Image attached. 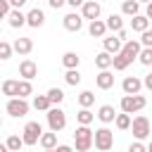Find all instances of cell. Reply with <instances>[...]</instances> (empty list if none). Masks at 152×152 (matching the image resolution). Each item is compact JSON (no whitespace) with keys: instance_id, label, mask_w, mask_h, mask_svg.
Returning a JSON list of instances; mask_svg holds the SVG:
<instances>
[{"instance_id":"1","label":"cell","mask_w":152,"mask_h":152,"mask_svg":"<svg viewBox=\"0 0 152 152\" xmlns=\"http://www.w3.org/2000/svg\"><path fill=\"white\" fill-rule=\"evenodd\" d=\"M74 142H76V152H88L90 145L95 142V133L88 126H78L74 131Z\"/></svg>"},{"instance_id":"2","label":"cell","mask_w":152,"mask_h":152,"mask_svg":"<svg viewBox=\"0 0 152 152\" xmlns=\"http://www.w3.org/2000/svg\"><path fill=\"white\" fill-rule=\"evenodd\" d=\"M21 138H24L26 145L40 142V138H43V126H40L38 121H28V124L24 126V131H21Z\"/></svg>"},{"instance_id":"3","label":"cell","mask_w":152,"mask_h":152,"mask_svg":"<svg viewBox=\"0 0 152 152\" xmlns=\"http://www.w3.org/2000/svg\"><path fill=\"white\" fill-rule=\"evenodd\" d=\"M145 107V97L138 93V95H124L121 97V112L126 114H133V112H140Z\"/></svg>"},{"instance_id":"4","label":"cell","mask_w":152,"mask_h":152,"mask_svg":"<svg viewBox=\"0 0 152 152\" xmlns=\"http://www.w3.org/2000/svg\"><path fill=\"white\" fill-rule=\"evenodd\" d=\"M48 126H50V131H62L64 126H66V114L59 109V107H52L50 112H48Z\"/></svg>"},{"instance_id":"5","label":"cell","mask_w":152,"mask_h":152,"mask_svg":"<svg viewBox=\"0 0 152 152\" xmlns=\"http://www.w3.org/2000/svg\"><path fill=\"white\" fill-rule=\"evenodd\" d=\"M112 145H114V133L109 128H97L95 131V147L100 152H107Z\"/></svg>"},{"instance_id":"6","label":"cell","mask_w":152,"mask_h":152,"mask_svg":"<svg viewBox=\"0 0 152 152\" xmlns=\"http://www.w3.org/2000/svg\"><path fill=\"white\" fill-rule=\"evenodd\" d=\"M5 109H7L10 116H26V114H28V102H26L24 97H12V100L5 104Z\"/></svg>"},{"instance_id":"7","label":"cell","mask_w":152,"mask_h":152,"mask_svg":"<svg viewBox=\"0 0 152 152\" xmlns=\"http://www.w3.org/2000/svg\"><path fill=\"white\" fill-rule=\"evenodd\" d=\"M131 131H133V135L138 138V140H142V138H147L150 135V121H147V116H135L133 119V124H131Z\"/></svg>"},{"instance_id":"8","label":"cell","mask_w":152,"mask_h":152,"mask_svg":"<svg viewBox=\"0 0 152 152\" xmlns=\"http://www.w3.org/2000/svg\"><path fill=\"white\" fill-rule=\"evenodd\" d=\"M121 52L128 57V62H133V59H138V57H140V52H142V43H138V40H126Z\"/></svg>"},{"instance_id":"9","label":"cell","mask_w":152,"mask_h":152,"mask_svg":"<svg viewBox=\"0 0 152 152\" xmlns=\"http://www.w3.org/2000/svg\"><path fill=\"white\" fill-rule=\"evenodd\" d=\"M19 76L26 78V81H31L33 76H38V66H36V62H33V59H21V64H19Z\"/></svg>"},{"instance_id":"10","label":"cell","mask_w":152,"mask_h":152,"mask_svg":"<svg viewBox=\"0 0 152 152\" xmlns=\"http://www.w3.org/2000/svg\"><path fill=\"white\" fill-rule=\"evenodd\" d=\"M100 12H102L100 2H95V0H86V5H83V19L95 21V19H100Z\"/></svg>"},{"instance_id":"11","label":"cell","mask_w":152,"mask_h":152,"mask_svg":"<svg viewBox=\"0 0 152 152\" xmlns=\"http://www.w3.org/2000/svg\"><path fill=\"white\" fill-rule=\"evenodd\" d=\"M95 86H97L100 90H109V88L114 86V74H112L109 69H104V71H100V74L95 76Z\"/></svg>"},{"instance_id":"12","label":"cell","mask_w":152,"mask_h":152,"mask_svg":"<svg viewBox=\"0 0 152 152\" xmlns=\"http://www.w3.org/2000/svg\"><path fill=\"white\" fill-rule=\"evenodd\" d=\"M43 21H45V12H43L40 7H33V10L26 14V24H28V26H33V28H40V26H43Z\"/></svg>"},{"instance_id":"13","label":"cell","mask_w":152,"mask_h":152,"mask_svg":"<svg viewBox=\"0 0 152 152\" xmlns=\"http://www.w3.org/2000/svg\"><path fill=\"white\" fill-rule=\"evenodd\" d=\"M102 45H104V50H107L109 55H119V52L124 50V43H121V38H119V36L102 38Z\"/></svg>"},{"instance_id":"14","label":"cell","mask_w":152,"mask_h":152,"mask_svg":"<svg viewBox=\"0 0 152 152\" xmlns=\"http://www.w3.org/2000/svg\"><path fill=\"white\" fill-rule=\"evenodd\" d=\"M121 88H124V93H126V95H138V93H140V88H142V81H140V78H135V76H126Z\"/></svg>"},{"instance_id":"15","label":"cell","mask_w":152,"mask_h":152,"mask_svg":"<svg viewBox=\"0 0 152 152\" xmlns=\"http://www.w3.org/2000/svg\"><path fill=\"white\" fill-rule=\"evenodd\" d=\"M81 26H83V17H81V14L69 12V14L64 17V28H66V31H78Z\"/></svg>"},{"instance_id":"16","label":"cell","mask_w":152,"mask_h":152,"mask_svg":"<svg viewBox=\"0 0 152 152\" xmlns=\"http://www.w3.org/2000/svg\"><path fill=\"white\" fill-rule=\"evenodd\" d=\"M95 66H97L100 71H104V69L114 66V55H109L107 50H102L100 55H95Z\"/></svg>"},{"instance_id":"17","label":"cell","mask_w":152,"mask_h":152,"mask_svg":"<svg viewBox=\"0 0 152 152\" xmlns=\"http://www.w3.org/2000/svg\"><path fill=\"white\" fill-rule=\"evenodd\" d=\"M116 112H114V107L112 104H102L100 109H97V119L100 121H104V124H112V121H116Z\"/></svg>"},{"instance_id":"18","label":"cell","mask_w":152,"mask_h":152,"mask_svg":"<svg viewBox=\"0 0 152 152\" xmlns=\"http://www.w3.org/2000/svg\"><path fill=\"white\" fill-rule=\"evenodd\" d=\"M131 28L138 31V33H145V31L150 28V19H147L145 14H135V17L131 19Z\"/></svg>"},{"instance_id":"19","label":"cell","mask_w":152,"mask_h":152,"mask_svg":"<svg viewBox=\"0 0 152 152\" xmlns=\"http://www.w3.org/2000/svg\"><path fill=\"white\" fill-rule=\"evenodd\" d=\"M88 33H90L93 38H102V36L107 33V21H102V19H95V21H90V26H88Z\"/></svg>"},{"instance_id":"20","label":"cell","mask_w":152,"mask_h":152,"mask_svg":"<svg viewBox=\"0 0 152 152\" xmlns=\"http://www.w3.org/2000/svg\"><path fill=\"white\" fill-rule=\"evenodd\" d=\"M17 93H19V81H14V78L2 81V95H7L12 100V97H17Z\"/></svg>"},{"instance_id":"21","label":"cell","mask_w":152,"mask_h":152,"mask_svg":"<svg viewBox=\"0 0 152 152\" xmlns=\"http://www.w3.org/2000/svg\"><path fill=\"white\" fill-rule=\"evenodd\" d=\"M14 50H17L19 55H28V52L33 50V40H31V38H17V40H14Z\"/></svg>"},{"instance_id":"22","label":"cell","mask_w":152,"mask_h":152,"mask_svg":"<svg viewBox=\"0 0 152 152\" xmlns=\"http://www.w3.org/2000/svg\"><path fill=\"white\" fill-rule=\"evenodd\" d=\"M78 62H81V57H78L76 52H71V50L62 55V64H64L66 69H78Z\"/></svg>"},{"instance_id":"23","label":"cell","mask_w":152,"mask_h":152,"mask_svg":"<svg viewBox=\"0 0 152 152\" xmlns=\"http://www.w3.org/2000/svg\"><path fill=\"white\" fill-rule=\"evenodd\" d=\"M121 12L128 14V17H135V14H140V2L138 0H126L121 5Z\"/></svg>"},{"instance_id":"24","label":"cell","mask_w":152,"mask_h":152,"mask_svg":"<svg viewBox=\"0 0 152 152\" xmlns=\"http://www.w3.org/2000/svg\"><path fill=\"white\" fill-rule=\"evenodd\" d=\"M107 28L109 31H124V19H121V14H109L107 17Z\"/></svg>"},{"instance_id":"25","label":"cell","mask_w":152,"mask_h":152,"mask_svg":"<svg viewBox=\"0 0 152 152\" xmlns=\"http://www.w3.org/2000/svg\"><path fill=\"white\" fill-rule=\"evenodd\" d=\"M10 26H14V28H21L24 24H26V14H21L19 10H14V12H10Z\"/></svg>"},{"instance_id":"26","label":"cell","mask_w":152,"mask_h":152,"mask_svg":"<svg viewBox=\"0 0 152 152\" xmlns=\"http://www.w3.org/2000/svg\"><path fill=\"white\" fill-rule=\"evenodd\" d=\"M33 107H36V109H40V112H50V109H52V102H50V97H48V95H36Z\"/></svg>"},{"instance_id":"27","label":"cell","mask_w":152,"mask_h":152,"mask_svg":"<svg viewBox=\"0 0 152 152\" xmlns=\"http://www.w3.org/2000/svg\"><path fill=\"white\" fill-rule=\"evenodd\" d=\"M40 145H43L45 150H55V147H57V133H55V131H50V133H43V138H40Z\"/></svg>"},{"instance_id":"28","label":"cell","mask_w":152,"mask_h":152,"mask_svg":"<svg viewBox=\"0 0 152 152\" xmlns=\"http://www.w3.org/2000/svg\"><path fill=\"white\" fill-rule=\"evenodd\" d=\"M5 145L10 147V152H19L21 145H26V142H24V138H19V135H10V138L5 140Z\"/></svg>"},{"instance_id":"29","label":"cell","mask_w":152,"mask_h":152,"mask_svg":"<svg viewBox=\"0 0 152 152\" xmlns=\"http://www.w3.org/2000/svg\"><path fill=\"white\" fill-rule=\"evenodd\" d=\"M114 124H116V128H119V131H126V128H131V124H133V121H131V114L121 112V114L116 116V121H114Z\"/></svg>"},{"instance_id":"30","label":"cell","mask_w":152,"mask_h":152,"mask_svg":"<svg viewBox=\"0 0 152 152\" xmlns=\"http://www.w3.org/2000/svg\"><path fill=\"white\" fill-rule=\"evenodd\" d=\"M64 81H66L69 86H78V83H81V74H78V69H66Z\"/></svg>"},{"instance_id":"31","label":"cell","mask_w":152,"mask_h":152,"mask_svg":"<svg viewBox=\"0 0 152 152\" xmlns=\"http://www.w3.org/2000/svg\"><path fill=\"white\" fill-rule=\"evenodd\" d=\"M31 93H33V88H31V81L21 78V81H19V93H17V97H24V100H26Z\"/></svg>"},{"instance_id":"32","label":"cell","mask_w":152,"mask_h":152,"mask_svg":"<svg viewBox=\"0 0 152 152\" xmlns=\"http://www.w3.org/2000/svg\"><path fill=\"white\" fill-rule=\"evenodd\" d=\"M93 102H95V95H93L90 90H83V93L78 95V104H81L83 109H88V107H90Z\"/></svg>"},{"instance_id":"33","label":"cell","mask_w":152,"mask_h":152,"mask_svg":"<svg viewBox=\"0 0 152 152\" xmlns=\"http://www.w3.org/2000/svg\"><path fill=\"white\" fill-rule=\"evenodd\" d=\"M76 119H78V124H81V126H90V121L95 119V114H93L90 109H81V112L76 114Z\"/></svg>"},{"instance_id":"34","label":"cell","mask_w":152,"mask_h":152,"mask_svg":"<svg viewBox=\"0 0 152 152\" xmlns=\"http://www.w3.org/2000/svg\"><path fill=\"white\" fill-rule=\"evenodd\" d=\"M45 95L50 97V102H52V104H59V102L64 100V93H62V88H50Z\"/></svg>"},{"instance_id":"35","label":"cell","mask_w":152,"mask_h":152,"mask_svg":"<svg viewBox=\"0 0 152 152\" xmlns=\"http://www.w3.org/2000/svg\"><path fill=\"white\" fill-rule=\"evenodd\" d=\"M131 62H128V57L124 55V52H119V55H114V69H119V71H124L126 66H128Z\"/></svg>"},{"instance_id":"36","label":"cell","mask_w":152,"mask_h":152,"mask_svg":"<svg viewBox=\"0 0 152 152\" xmlns=\"http://www.w3.org/2000/svg\"><path fill=\"white\" fill-rule=\"evenodd\" d=\"M140 64H145V66H152V48H142V52H140Z\"/></svg>"},{"instance_id":"37","label":"cell","mask_w":152,"mask_h":152,"mask_svg":"<svg viewBox=\"0 0 152 152\" xmlns=\"http://www.w3.org/2000/svg\"><path fill=\"white\" fill-rule=\"evenodd\" d=\"M10 57H12V45L7 40H2L0 43V59H10Z\"/></svg>"},{"instance_id":"38","label":"cell","mask_w":152,"mask_h":152,"mask_svg":"<svg viewBox=\"0 0 152 152\" xmlns=\"http://www.w3.org/2000/svg\"><path fill=\"white\" fill-rule=\"evenodd\" d=\"M140 43H142L145 48H152V28H147V31L142 33V38H140Z\"/></svg>"},{"instance_id":"39","label":"cell","mask_w":152,"mask_h":152,"mask_svg":"<svg viewBox=\"0 0 152 152\" xmlns=\"http://www.w3.org/2000/svg\"><path fill=\"white\" fill-rule=\"evenodd\" d=\"M10 0H0V12H2V17H10Z\"/></svg>"},{"instance_id":"40","label":"cell","mask_w":152,"mask_h":152,"mask_svg":"<svg viewBox=\"0 0 152 152\" xmlns=\"http://www.w3.org/2000/svg\"><path fill=\"white\" fill-rule=\"evenodd\" d=\"M128 152H147V147H145L142 142H131V147H128Z\"/></svg>"},{"instance_id":"41","label":"cell","mask_w":152,"mask_h":152,"mask_svg":"<svg viewBox=\"0 0 152 152\" xmlns=\"http://www.w3.org/2000/svg\"><path fill=\"white\" fill-rule=\"evenodd\" d=\"M48 2H50V7H55V10H59V7H62V5L66 2V0H48Z\"/></svg>"},{"instance_id":"42","label":"cell","mask_w":152,"mask_h":152,"mask_svg":"<svg viewBox=\"0 0 152 152\" xmlns=\"http://www.w3.org/2000/svg\"><path fill=\"white\" fill-rule=\"evenodd\" d=\"M142 83H145V88H147V90H152V71L145 76V81H142Z\"/></svg>"},{"instance_id":"43","label":"cell","mask_w":152,"mask_h":152,"mask_svg":"<svg viewBox=\"0 0 152 152\" xmlns=\"http://www.w3.org/2000/svg\"><path fill=\"white\" fill-rule=\"evenodd\" d=\"M55 152H74V150H71L69 145H57V147H55Z\"/></svg>"},{"instance_id":"44","label":"cell","mask_w":152,"mask_h":152,"mask_svg":"<svg viewBox=\"0 0 152 152\" xmlns=\"http://www.w3.org/2000/svg\"><path fill=\"white\" fill-rule=\"evenodd\" d=\"M71 7H78V5H86V0H66Z\"/></svg>"},{"instance_id":"45","label":"cell","mask_w":152,"mask_h":152,"mask_svg":"<svg viewBox=\"0 0 152 152\" xmlns=\"http://www.w3.org/2000/svg\"><path fill=\"white\" fill-rule=\"evenodd\" d=\"M116 36H119V38H121V43H124V40H126V38H128V33H126V31H119V33H116Z\"/></svg>"},{"instance_id":"46","label":"cell","mask_w":152,"mask_h":152,"mask_svg":"<svg viewBox=\"0 0 152 152\" xmlns=\"http://www.w3.org/2000/svg\"><path fill=\"white\" fill-rule=\"evenodd\" d=\"M10 2H12V5H14V7H21V5H24V2H26V0H10Z\"/></svg>"},{"instance_id":"47","label":"cell","mask_w":152,"mask_h":152,"mask_svg":"<svg viewBox=\"0 0 152 152\" xmlns=\"http://www.w3.org/2000/svg\"><path fill=\"white\" fill-rule=\"evenodd\" d=\"M145 17H147V19H152V2L147 5V12H145Z\"/></svg>"},{"instance_id":"48","label":"cell","mask_w":152,"mask_h":152,"mask_svg":"<svg viewBox=\"0 0 152 152\" xmlns=\"http://www.w3.org/2000/svg\"><path fill=\"white\" fill-rule=\"evenodd\" d=\"M147 152H152V140H150V145H147Z\"/></svg>"},{"instance_id":"49","label":"cell","mask_w":152,"mask_h":152,"mask_svg":"<svg viewBox=\"0 0 152 152\" xmlns=\"http://www.w3.org/2000/svg\"><path fill=\"white\" fill-rule=\"evenodd\" d=\"M138 2H147V5H150V2H152V0H138Z\"/></svg>"},{"instance_id":"50","label":"cell","mask_w":152,"mask_h":152,"mask_svg":"<svg viewBox=\"0 0 152 152\" xmlns=\"http://www.w3.org/2000/svg\"><path fill=\"white\" fill-rule=\"evenodd\" d=\"M45 152H55V150H45Z\"/></svg>"}]
</instances>
